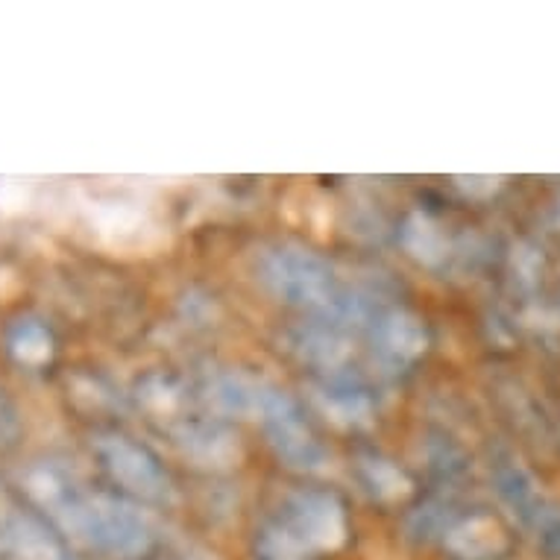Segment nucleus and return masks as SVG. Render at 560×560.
Returning a JSON list of instances; mask_svg holds the SVG:
<instances>
[{
	"instance_id": "10",
	"label": "nucleus",
	"mask_w": 560,
	"mask_h": 560,
	"mask_svg": "<svg viewBox=\"0 0 560 560\" xmlns=\"http://www.w3.org/2000/svg\"><path fill=\"white\" fill-rule=\"evenodd\" d=\"M174 443L179 446L185 458L209 469H230L238 467L244 452H241L238 438L214 423H183L174 425Z\"/></svg>"
},
{
	"instance_id": "14",
	"label": "nucleus",
	"mask_w": 560,
	"mask_h": 560,
	"mask_svg": "<svg viewBox=\"0 0 560 560\" xmlns=\"http://www.w3.org/2000/svg\"><path fill=\"white\" fill-rule=\"evenodd\" d=\"M314 399L340 425H368L373 420V402L359 387L326 385L314 390Z\"/></svg>"
},
{
	"instance_id": "9",
	"label": "nucleus",
	"mask_w": 560,
	"mask_h": 560,
	"mask_svg": "<svg viewBox=\"0 0 560 560\" xmlns=\"http://www.w3.org/2000/svg\"><path fill=\"white\" fill-rule=\"evenodd\" d=\"M209 402L214 411L230 413V417H244V420H258L265 413L270 396L276 387L265 378H256L244 370H221L209 378Z\"/></svg>"
},
{
	"instance_id": "18",
	"label": "nucleus",
	"mask_w": 560,
	"mask_h": 560,
	"mask_svg": "<svg viewBox=\"0 0 560 560\" xmlns=\"http://www.w3.org/2000/svg\"><path fill=\"white\" fill-rule=\"evenodd\" d=\"M138 399L156 417H174V413L183 411L185 405V394L179 390V385H176L174 378L162 376V373H150L148 378H141Z\"/></svg>"
},
{
	"instance_id": "5",
	"label": "nucleus",
	"mask_w": 560,
	"mask_h": 560,
	"mask_svg": "<svg viewBox=\"0 0 560 560\" xmlns=\"http://www.w3.org/2000/svg\"><path fill=\"white\" fill-rule=\"evenodd\" d=\"M279 520L314 551H338L349 537L347 508L329 490H296L285 499Z\"/></svg>"
},
{
	"instance_id": "19",
	"label": "nucleus",
	"mask_w": 560,
	"mask_h": 560,
	"mask_svg": "<svg viewBox=\"0 0 560 560\" xmlns=\"http://www.w3.org/2000/svg\"><path fill=\"white\" fill-rule=\"evenodd\" d=\"M21 434V411L12 402L7 390H0V450H7L19 441Z\"/></svg>"
},
{
	"instance_id": "15",
	"label": "nucleus",
	"mask_w": 560,
	"mask_h": 560,
	"mask_svg": "<svg viewBox=\"0 0 560 560\" xmlns=\"http://www.w3.org/2000/svg\"><path fill=\"white\" fill-rule=\"evenodd\" d=\"M253 551L256 560H320L279 516L258 528Z\"/></svg>"
},
{
	"instance_id": "8",
	"label": "nucleus",
	"mask_w": 560,
	"mask_h": 560,
	"mask_svg": "<svg viewBox=\"0 0 560 560\" xmlns=\"http://www.w3.org/2000/svg\"><path fill=\"white\" fill-rule=\"evenodd\" d=\"M429 347V331L417 314L390 308L373 320V349L387 370H402L420 359Z\"/></svg>"
},
{
	"instance_id": "11",
	"label": "nucleus",
	"mask_w": 560,
	"mask_h": 560,
	"mask_svg": "<svg viewBox=\"0 0 560 560\" xmlns=\"http://www.w3.org/2000/svg\"><path fill=\"white\" fill-rule=\"evenodd\" d=\"M288 349L296 359L323 370V373H338L352 359V343L347 331L335 329L331 323H303L288 335Z\"/></svg>"
},
{
	"instance_id": "3",
	"label": "nucleus",
	"mask_w": 560,
	"mask_h": 560,
	"mask_svg": "<svg viewBox=\"0 0 560 560\" xmlns=\"http://www.w3.org/2000/svg\"><path fill=\"white\" fill-rule=\"evenodd\" d=\"M94 452L112 481L124 487L129 497L153 505H165L174 499V485L148 446L129 441L124 434H101L94 441Z\"/></svg>"
},
{
	"instance_id": "7",
	"label": "nucleus",
	"mask_w": 560,
	"mask_h": 560,
	"mask_svg": "<svg viewBox=\"0 0 560 560\" xmlns=\"http://www.w3.org/2000/svg\"><path fill=\"white\" fill-rule=\"evenodd\" d=\"M0 551H7L12 560H74L50 523L15 505L3 490H0Z\"/></svg>"
},
{
	"instance_id": "4",
	"label": "nucleus",
	"mask_w": 560,
	"mask_h": 560,
	"mask_svg": "<svg viewBox=\"0 0 560 560\" xmlns=\"http://www.w3.org/2000/svg\"><path fill=\"white\" fill-rule=\"evenodd\" d=\"M258 423L265 429L270 450L279 455L285 467L296 469V472H323L329 467V450L312 432V425L305 423L303 411L296 408V402L285 390L276 387Z\"/></svg>"
},
{
	"instance_id": "17",
	"label": "nucleus",
	"mask_w": 560,
	"mask_h": 560,
	"mask_svg": "<svg viewBox=\"0 0 560 560\" xmlns=\"http://www.w3.org/2000/svg\"><path fill=\"white\" fill-rule=\"evenodd\" d=\"M402 244L417 261L423 265H438L446 258V238L441 226L429 221L425 214H411L402 226Z\"/></svg>"
},
{
	"instance_id": "16",
	"label": "nucleus",
	"mask_w": 560,
	"mask_h": 560,
	"mask_svg": "<svg viewBox=\"0 0 560 560\" xmlns=\"http://www.w3.org/2000/svg\"><path fill=\"white\" fill-rule=\"evenodd\" d=\"M361 481L382 502H399L411 493V478L396 467L394 460L378 458V455H364L359 464Z\"/></svg>"
},
{
	"instance_id": "13",
	"label": "nucleus",
	"mask_w": 560,
	"mask_h": 560,
	"mask_svg": "<svg viewBox=\"0 0 560 560\" xmlns=\"http://www.w3.org/2000/svg\"><path fill=\"white\" fill-rule=\"evenodd\" d=\"M7 352L15 364L27 370H42L54 361V331L38 317H19L7 329Z\"/></svg>"
},
{
	"instance_id": "1",
	"label": "nucleus",
	"mask_w": 560,
	"mask_h": 560,
	"mask_svg": "<svg viewBox=\"0 0 560 560\" xmlns=\"http://www.w3.org/2000/svg\"><path fill=\"white\" fill-rule=\"evenodd\" d=\"M21 481L50 528L83 549L118 560H141L156 546V528L148 514L129 505L127 499L85 490L83 481L59 464H33Z\"/></svg>"
},
{
	"instance_id": "2",
	"label": "nucleus",
	"mask_w": 560,
	"mask_h": 560,
	"mask_svg": "<svg viewBox=\"0 0 560 560\" xmlns=\"http://www.w3.org/2000/svg\"><path fill=\"white\" fill-rule=\"evenodd\" d=\"M256 270L261 285L276 300L314 312L320 320H329L347 294L329 261L303 244H276L261 249Z\"/></svg>"
},
{
	"instance_id": "12",
	"label": "nucleus",
	"mask_w": 560,
	"mask_h": 560,
	"mask_svg": "<svg viewBox=\"0 0 560 560\" xmlns=\"http://www.w3.org/2000/svg\"><path fill=\"white\" fill-rule=\"evenodd\" d=\"M443 546L458 560H497L508 551V534L493 516H467L443 532Z\"/></svg>"
},
{
	"instance_id": "6",
	"label": "nucleus",
	"mask_w": 560,
	"mask_h": 560,
	"mask_svg": "<svg viewBox=\"0 0 560 560\" xmlns=\"http://www.w3.org/2000/svg\"><path fill=\"white\" fill-rule=\"evenodd\" d=\"M92 226L97 238L115 253H153L165 244L162 223L153 221V214L144 212L138 202L109 200L94 206Z\"/></svg>"
},
{
	"instance_id": "20",
	"label": "nucleus",
	"mask_w": 560,
	"mask_h": 560,
	"mask_svg": "<svg viewBox=\"0 0 560 560\" xmlns=\"http://www.w3.org/2000/svg\"><path fill=\"white\" fill-rule=\"evenodd\" d=\"M174 560H221V558H218L214 551L202 549V546H188V549L179 551Z\"/></svg>"
}]
</instances>
